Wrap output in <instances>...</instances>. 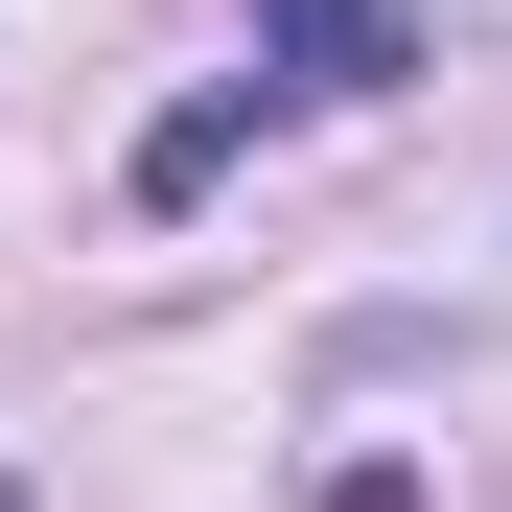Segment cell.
I'll return each mask as SVG.
<instances>
[{
    "label": "cell",
    "mask_w": 512,
    "mask_h": 512,
    "mask_svg": "<svg viewBox=\"0 0 512 512\" xmlns=\"http://www.w3.org/2000/svg\"><path fill=\"white\" fill-rule=\"evenodd\" d=\"M256 117H303V94H280V70H233V94H187V117H163V140H140V210H187V187H210V163H233Z\"/></svg>",
    "instance_id": "cell-2"
},
{
    "label": "cell",
    "mask_w": 512,
    "mask_h": 512,
    "mask_svg": "<svg viewBox=\"0 0 512 512\" xmlns=\"http://www.w3.org/2000/svg\"><path fill=\"white\" fill-rule=\"evenodd\" d=\"M256 70H280V94H396L419 0H256Z\"/></svg>",
    "instance_id": "cell-1"
},
{
    "label": "cell",
    "mask_w": 512,
    "mask_h": 512,
    "mask_svg": "<svg viewBox=\"0 0 512 512\" xmlns=\"http://www.w3.org/2000/svg\"><path fill=\"white\" fill-rule=\"evenodd\" d=\"M0 512H24V489H0Z\"/></svg>",
    "instance_id": "cell-3"
}]
</instances>
